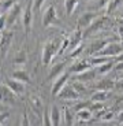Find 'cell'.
I'll list each match as a JSON object with an SVG mask.
<instances>
[{
    "label": "cell",
    "instance_id": "cell-3",
    "mask_svg": "<svg viewBox=\"0 0 123 126\" xmlns=\"http://www.w3.org/2000/svg\"><path fill=\"white\" fill-rule=\"evenodd\" d=\"M122 52H123V44L112 41V43H109V44H108L107 47H105L104 49L101 51L100 54H97V55H101V56H108V58H112V59H114L115 56L120 55Z\"/></svg>",
    "mask_w": 123,
    "mask_h": 126
},
{
    "label": "cell",
    "instance_id": "cell-13",
    "mask_svg": "<svg viewBox=\"0 0 123 126\" xmlns=\"http://www.w3.org/2000/svg\"><path fill=\"white\" fill-rule=\"evenodd\" d=\"M64 67H66V63H64V62L54 64V66H52V69H51L49 76H48V79H51V81H52V79L59 78V77L64 73Z\"/></svg>",
    "mask_w": 123,
    "mask_h": 126
},
{
    "label": "cell",
    "instance_id": "cell-46",
    "mask_svg": "<svg viewBox=\"0 0 123 126\" xmlns=\"http://www.w3.org/2000/svg\"><path fill=\"white\" fill-rule=\"evenodd\" d=\"M79 126H85V123H83V125H79Z\"/></svg>",
    "mask_w": 123,
    "mask_h": 126
},
{
    "label": "cell",
    "instance_id": "cell-2",
    "mask_svg": "<svg viewBox=\"0 0 123 126\" xmlns=\"http://www.w3.org/2000/svg\"><path fill=\"white\" fill-rule=\"evenodd\" d=\"M108 25H109V19H108V16H100V18L96 19L95 22L92 23L88 29L83 30V37L86 38V37H89V36H93V34H96V33H98V32L104 30Z\"/></svg>",
    "mask_w": 123,
    "mask_h": 126
},
{
    "label": "cell",
    "instance_id": "cell-8",
    "mask_svg": "<svg viewBox=\"0 0 123 126\" xmlns=\"http://www.w3.org/2000/svg\"><path fill=\"white\" fill-rule=\"evenodd\" d=\"M56 22V8H55L52 4L47 8V11L44 13V16H42V25L44 28H48L52 23Z\"/></svg>",
    "mask_w": 123,
    "mask_h": 126
},
{
    "label": "cell",
    "instance_id": "cell-45",
    "mask_svg": "<svg viewBox=\"0 0 123 126\" xmlns=\"http://www.w3.org/2000/svg\"><path fill=\"white\" fill-rule=\"evenodd\" d=\"M116 126H123V125H122V123H119V125H116Z\"/></svg>",
    "mask_w": 123,
    "mask_h": 126
},
{
    "label": "cell",
    "instance_id": "cell-10",
    "mask_svg": "<svg viewBox=\"0 0 123 126\" xmlns=\"http://www.w3.org/2000/svg\"><path fill=\"white\" fill-rule=\"evenodd\" d=\"M1 103L8 104V106H14L15 103V93H14L6 84L1 85Z\"/></svg>",
    "mask_w": 123,
    "mask_h": 126
},
{
    "label": "cell",
    "instance_id": "cell-31",
    "mask_svg": "<svg viewBox=\"0 0 123 126\" xmlns=\"http://www.w3.org/2000/svg\"><path fill=\"white\" fill-rule=\"evenodd\" d=\"M73 88L75 89V91L78 92L79 94H85L86 92H88V88H86V86L83 85V82H79V81L73 82Z\"/></svg>",
    "mask_w": 123,
    "mask_h": 126
},
{
    "label": "cell",
    "instance_id": "cell-12",
    "mask_svg": "<svg viewBox=\"0 0 123 126\" xmlns=\"http://www.w3.org/2000/svg\"><path fill=\"white\" fill-rule=\"evenodd\" d=\"M79 96H81V94H79L73 86H66L63 91L57 94V97L63 99V100H77V99H79Z\"/></svg>",
    "mask_w": 123,
    "mask_h": 126
},
{
    "label": "cell",
    "instance_id": "cell-27",
    "mask_svg": "<svg viewBox=\"0 0 123 126\" xmlns=\"http://www.w3.org/2000/svg\"><path fill=\"white\" fill-rule=\"evenodd\" d=\"M15 4H16L15 0H7V1H3V3H1V15H6V13L8 14Z\"/></svg>",
    "mask_w": 123,
    "mask_h": 126
},
{
    "label": "cell",
    "instance_id": "cell-48",
    "mask_svg": "<svg viewBox=\"0 0 123 126\" xmlns=\"http://www.w3.org/2000/svg\"><path fill=\"white\" fill-rule=\"evenodd\" d=\"M122 77H123V74H122Z\"/></svg>",
    "mask_w": 123,
    "mask_h": 126
},
{
    "label": "cell",
    "instance_id": "cell-1",
    "mask_svg": "<svg viewBox=\"0 0 123 126\" xmlns=\"http://www.w3.org/2000/svg\"><path fill=\"white\" fill-rule=\"evenodd\" d=\"M59 48L60 45L57 44L56 41H48L47 44L42 48V54H41V60H42V64L48 66L51 63V60L55 58V55L59 54Z\"/></svg>",
    "mask_w": 123,
    "mask_h": 126
},
{
    "label": "cell",
    "instance_id": "cell-18",
    "mask_svg": "<svg viewBox=\"0 0 123 126\" xmlns=\"http://www.w3.org/2000/svg\"><path fill=\"white\" fill-rule=\"evenodd\" d=\"M49 114H51V121L54 126H60V118H62V112H60L57 106H52L49 108Z\"/></svg>",
    "mask_w": 123,
    "mask_h": 126
},
{
    "label": "cell",
    "instance_id": "cell-19",
    "mask_svg": "<svg viewBox=\"0 0 123 126\" xmlns=\"http://www.w3.org/2000/svg\"><path fill=\"white\" fill-rule=\"evenodd\" d=\"M77 118L79 119V122L86 123L89 121H92V118H93V111L90 108H83L81 111H77Z\"/></svg>",
    "mask_w": 123,
    "mask_h": 126
},
{
    "label": "cell",
    "instance_id": "cell-11",
    "mask_svg": "<svg viewBox=\"0 0 123 126\" xmlns=\"http://www.w3.org/2000/svg\"><path fill=\"white\" fill-rule=\"evenodd\" d=\"M90 67H92V64H90L89 60L79 59V60H77L75 63H73V66H71L70 71L75 76V74H79V73H83V71H86V70H89Z\"/></svg>",
    "mask_w": 123,
    "mask_h": 126
},
{
    "label": "cell",
    "instance_id": "cell-35",
    "mask_svg": "<svg viewBox=\"0 0 123 126\" xmlns=\"http://www.w3.org/2000/svg\"><path fill=\"white\" fill-rule=\"evenodd\" d=\"M90 107V101H79L78 104H75V110L77 111H81V110H83V108H89Z\"/></svg>",
    "mask_w": 123,
    "mask_h": 126
},
{
    "label": "cell",
    "instance_id": "cell-9",
    "mask_svg": "<svg viewBox=\"0 0 123 126\" xmlns=\"http://www.w3.org/2000/svg\"><path fill=\"white\" fill-rule=\"evenodd\" d=\"M6 85L15 94H22L25 92V84L18 81V79H15V78H13V77H10V78L6 79Z\"/></svg>",
    "mask_w": 123,
    "mask_h": 126
},
{
    "label": "cell",
    "instance_id": "cell-37",
    "mask_svg": "<svg viewBox=\"0 0 123 126\" xmlns=\"http://www.w3.org/2000/svg\"><path fill=\"white\" fill-rule=\"evenodd\" d=\"M115 89L119 92H123V77H120L116 82H115Z\"/></svg>",
    "mask_w": 123,
    "mask_h": 126
},
{
    "label": "cell",
    "instance_id": "cell-23",
    "mask_svg": "<svg viewBox=\"0 0 123 126\" xmlns=\"http://www.w3.org/2000/svg\"><path fill=\"white\" fill-rule=\"evenodd\" d=\"M108 62H112V58H108V56H101V55H95V56L90 59V64L92 66H97L100 67L101 64Z\"/></svg>",
    "mask_w": 123,
    "mask_h": 126
},
{
    "label": "cell",
    "instance_id": "cell-43",
    "mask_svg": "<svg viewBox=\"0 0 123 126\" xmlns=\"http://www.w3.org/2000/svg\"><path fill=\"white\" fill-rule=\"evenodd\" d=\"M118 121H119V123H123V110L118 114Z\"/></svg>",
    "mask_w": 123,
    "mask_h": 126
},
{
    "label": "cell",
    "instance_id": "cell-44",
    "mask_svg": "<svg viewBox=\"0 0 123 126\" xmlns=\"http://www.w3.org/2000/svg\"><path fill=\"white\" fill-rule=\"evenodd\" d=\"M118 32H119V37L123 40V25H120L119 28H118Z\"/></svg>",
    "mask_w": 123,
    "mask_h": 126
},
{
    "label": "cell",
    "instance_id": "cell-15",
    "mask_svg": "<svg viewBox=\"0 0 123 126\" xmlns=\"http://www.w3.org/2000/svg\"><path fill=\"white\" fill-rule=\"evenodd\" d=\"M109 43H112L111 40H98V41H96V43H93V44L89 47V52L90 54H100L101 51L104 49L105 47H107Z\"/></svg>",
    "mask_w": 123,
    "mask_h": 126
},
{
    "label": "cell",
    "instance_id": "cell-36",
    "mask_svg": "<svg viewBox=\"0 0 123 126\" xmlns=\"http://www.w3.org/2000/svg\"><path fill=\"white\" fill-rule=\"evenodd\" d=\"M44 3H45V0H33V3H32L33 11H37V10H40Z\"/></svg>",
    "mask_w": 123,
    "mask_h": 126
},
{
    "label": "cell",
    "instance_id": "cell-6",
    "mask_svg": "<svg viewBox=\"0 0 123 126\" xmlns=\"http://www.w3.org/2000/svg\"><path fill=\"white\" fill-rule=\"evenodd\" d=\"M96 14L95 13H83L78 19V29H88L92 23L96 21Z\"/></svg>",
    "mask_w": 123,
    "mask_h": 126
},
{
    "label": "cell",
    "instance_id": "cell-30",
    "mask_svg": "<svg viewBox=\"0 0 123 126\" xmlns=\"http://www.w3.org/2000/svg\"><path fill=\"white\" fill-rule=\"evenodd\" d=\"M122 3H123V0H111L108 7H107V14H112L118 7H120Z\"/></svg>",
    "mask_w": 123,
    "mask_h": 126
},
{
    "label": "cell",
    "instance_id": "cell-34",
    "mask_svg": "<svg viewBox=\"0 0 123 126\" xmlns=\"http://www.w3.org/2000/svg\"><path fill=\"white\" fill-rule=\"evenodd\" d=\"M82 51H83V47H82V44H81L78 48H75L74 51H71V52H70L68 58H73V59H75V58H78L79 55L82 54Z\"/></svg>",
    "mask_w": 123,
    "mask_h": 126
},
{
    "label": "cell",
    "instance_id": "cell-32",
    "mask_svg": "<svg viewBox=\"0 0 123 126\" xmlns=\"http://www.w3.org/2000/svg\"><path fill=\"white\" fill-rule=\"evenodd\" d=\"M42 126H54L52 125V121H51L49 110H47V108H45L44 112H42Z\"/></svg>",
    "mask_w": 123,
    "mask_h": 126
},
{
    "label": "cell",
    "instance_id": "cell-47",
    "mask_svg": "<svg viewBox=\"0 0 123 126\" xmlns=\"http://www.w3.org/2000/svg\"><path fill=\"white\" fill-rule=\"evenodd\" d=\"M122 99H123V94H122Z\"/></svg>",
    "mask_w": 123,
    "mask_h": 126
},
{
    "label": "cell",
    "instance_id": "cell-4",
    "mask_svg": "<svg viewBox=\"0 0 123 126\" xmlns=\"http://www.w3.org/2000/svg\"><path fill=\"white\" fill-rule=\"evenodd\" d=\"M68 78H70L68 73H63L59 78L55 79L54 86H52V94H54V96H57L60 92L66 88V84H67V81H68Z\"/></svg>",
    "mask_w": 123,
    "mask_h": 126
},
{
    "label": "cell",
    "instance_id": "cell-40",
    "mask_svg": "<svg viewBox=\"0 0 123 126\" xmlns=\"http://www.w3.org/2000/svg\"><path fill=\"white\" fill-rule=\"evenodd\" d=\"M10 117V112H4V111H1V118H0V121H1V126H4V122H6V119H8Z\"/></svg>",
    "mask_w": 123,
    "mask_h": 126
},
{
    "label": "cell",
    "instance_id": "cell-22",
    "mask_svg": "<svg viewBox=\"0 0 123 126\" xmlns=\"http://www.w3.org/2000/svg\"><path fill=\"white\" fill-rule=\"evenodd\" d=\"M30 106H32V110L34 111L37 115H40L41 108H42V101H41V99L38 97V96H32V97H30ZM40 117H42V115H40Z\"/></svg>",
    "mask_w": 123,
    "mask_h": 126
},
{
    "label": "cell",
    "instance_id": "cell-38",
    "mask_svg": "<svg viewBox=\"0 0 123 126\" xmlns=\"http://www.w3.org/2000/svg\"><path fill=\"white\" fill-rule=\"evenodd\" d=\"M111 0H98V8H107Z\"/></svg>",
    "mask_w": 123,
    "mask_h": 126
},
{
    "label": "cell",
    "instance_id": "cell-20",
    "mask_svg": "<svg viewBox=\"0 0 123 126\" xmlns=\"http://www.w3.org/2000/svg\"><path fill=\"white\" fill-rule=\"evenodd\" d=\"M109 97V92L107 91H97L92 94V103H104Z\"/></svg>",
    "mask_w": 123,
    "mask_h": 126
},
{
    "label": "cell",
    "instance_id": "cell-21",
    "mask_svg": "<svg viewBox=\"0 0 123 126\" xmlns=\"http://www.w3.org/2000/svg\"><path fill=\"white\" fill-rule=\"evenodd\" d=\"M11 77L18 79V81H21V82H23V84H29L30 82V77H29V74L25 70H15V71H13Z\"/></svg>",
    "mask_w": 123,
    "mask_h": 126
},
{
    "label": "cell",
    "instance_id": "cell-16",
    "mask_svg": "<svg viewBox=\"0 0 123 126\" xmlns=\"http://www.w3.org/2000/svg\"><path fill=\"white\" fill-rule=\"evenodd\" d=\"M95 78H96V71L92 69L86 70L83 73H79V74H75V79L79 82H90Z\"/></svg>",
    "mask_w": 123,
    "mask_h": 126
},
{
    "label": "cell",
    "instance_id": "cell-5",
    "mask_svg": "<svg viewBox=\"0 0 123 126\" xmlns=\"http://www.w3.org/2000/svg\"><path fill=\"white\" fill-rule=\"evenodd\" d=\"M32 22H33V7L27 6L22 14V23H23V29H25L26 34L32 30Z\"/></svg>",
    "mask_w": 123,
    "mask_h": 126
},
{
    "label": "cell",
    "instance_id": "cell-7",
    "mask_svg": "<svg viewBox=\"0 0 123 126\" xmlns=\"http://www.w3.org/2000/svg\"><path fill=\"white\" fill-rule=\"evenodd\" d=\"M14 33L11 30H3L1 32V38H0V44H1V58H6V52L8 49L10 44H11V40H13Z\"/></svg>",
    "mask_w": 123,
    "mask_h": 126
},
{
    "label": "cell",
    "instance_id": "cell-39",
    "mask_svg": "<svg viewBox=\"0 0 123 126\" xmlns=\"http://www.w3.org/2000/svg\"><path fill=\"white\" fill-rule=\"evenodd\" d=\"M22 126H30V121L27 118V114H23L22 115Z\"/></svg>",
    "mask_w": 123,
    "mask_h": 126
},
{
    "label": "cell",
    "instance_id": "cell-42",
    "mask_svg": "<svg viewBox=\"0 0 123 126\" xmlns=\"http://www.w3.org/2000/svg\"><path fill=\"white\" fill-rule=\"evenodd\" d=\"M115 70H116V71L123 73V62H122V63H118V64H115Z\"/></svg>",
    "mask_w": 123,
    "mask_h": 126
},
{
    "label": "cell",
    "instance_id": "cell-29",
    "mask_svg": "<svg viewBox=\"0 0 123 126\" xmlns=\"http://www.w3.org/2000/svg\"><path fill=\"white\" fill-rule=\"evenodd\" d=\"M97 117L100 118L101 121H104V122H109V121H112L115 118V114L112 112V111H103V112L97 114Z\"/></svg>",
    "mask_w": 123,
    "mask_h": 126
},
{
    "label": "cell",
    "instance_id": "cell-14",
    "mask_svg": "<svg viewBox=\"0 0 123 126\" xmlns=\"http://www.w3.org/2000/svg\"><path fill=\"white\" fill-rule=\"evenodd\" d=\"M19 14H21V6H19V3H16L15 6L11 8V11L7 14V28H10L11 25L15 23V21L18 19Z\"/></svg>",
    "mask_w": 123,
    "mask_h": 126
},
{
    "label": "cell",
    "instance_id": "cell-17",
    "mask_svg": "<svg viewBox=\"0 0 123 126\" xmlns=\"http://www.w3.org/2000/svg\"><path fill=\"white\" fill-rule=\"evenodd\" d=\"M96 89H97V91L109 92V91H112V89H115V82L109 78H103L96 84Z\"/></svg>",
    "mask_w": 123,
    "mask_h": 126
},
{
    "label": "cell",
    "instance_id": "cell-26",
    "mask_svg": "<svg viewBox=\"0 0 123 126\" xmlns=\"http://www.w3.org/2000/svg\"><path fill=\"white\" fill-rule=\"evenodd\" d=\"M77 4H78V0H64V7H66L67 15H71L74 13Z\"/></svg>",
    "mask_w": 123,
    "mask_h": 126
},
{
    "label": "cell",
    "instance_id": "cell-33",
    "mask_svg": "<svg viewBox=\"0 0 123 126\" xmlns=\"http://www.w3.org/2000/svg\"><path fill=\"white\" fill-rule=\"evenodd\" d=\"M90 108L93 112H96V114H100V112H103L104 111V104L103 103H93V104H90Z\"/></svg>",
    "mask_w": 123,
    "mask_h": 126
},
{
    "label": "cell",
    "instance_id": "cell-24",
    "mask_svg": "<svg viewBox=\"0 0 123 126\" xmlns=\"http://www.w3.org/2000/svg\"><path fill=\"white\" fill-rule=\"evenodd\" d=\"M63 117H64V123L66 126H74V115L70 111L68 107H63Z\"/></svg>",
    "mask_w": 123,
    "mask_h": 126
},
{
    "label": "cell",
    "instance_id": "cell-25",
    "mask_svg": "<svg viewBox=\"0 0 123 126\" xmlns=\"http://www.w3.org/2000/svg\"><path fill=\"white\" fill-rule=\"evenodd\" d=\"M115 67V63L114 62H108V63H104V64H101L100 67L97 69V73L101 74V76H105L107 73H109L111 70Z\"/></svg>",
    "mask_w": 123,
    "mask_h": 126
},
{
    "label": "cell",
    "instance_id": "cell-28",
    "mask_svg": "<svg viewBox=\"0 0 123 126\" xmlns=\"http://www.w3.org/2000/svg\"><path fill=\"white\" fill-rule=\"evenodd\" d=\"M13 64H15V66L16 64H18V66H23V64H26V54H25V51H21V52L14 58Z\"/></svg>",
    "mask_w": 123,
    "mask_h": 126
},
{
    "label": "cell",
    "instance_id": "cell-41",
    "mask_svg": "<svg viewBox=\"0 0 123 126\" xmlns=\"http://www.w3.org/2000/svg\"><path fill=\"white\" fill-rule=\"evenodd\" d=\"M112 60H114L115 64H118V63H122V62H123V52H122L120 55H118V56H115Z\"/></svg>",
    "mask_w": 123,
    "mask_h": 126
}]
</instances>
